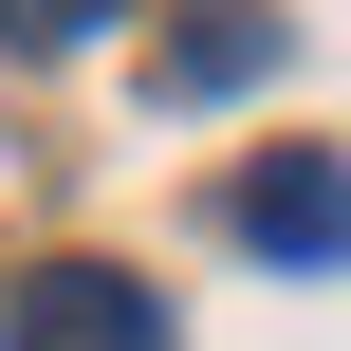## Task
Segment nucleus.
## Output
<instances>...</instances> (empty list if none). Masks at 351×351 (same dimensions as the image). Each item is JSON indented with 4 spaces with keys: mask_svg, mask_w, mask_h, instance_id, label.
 I'll list each match as a JSON object with an SVG mask.
<instances>
[{
    "mask_svg": "<svg viewBox=\"0 0 351 351\" xmlns=\"http://www.w3.org/2000/svg\"><path fill=\"white\" fill-rule=\"evenodd\" d=\"M0 351H167V296L130 259H37L0 278Z\"/></svg>",
    "mask_w": 351,
    "mask_h": 351,
    "instance_id": "1",
    "label": "nucleus"
},
{
    "mask_svg": "<svg viewBox=\"0 0 351 351\" xmlns=\"http://www.w3.org/2000/svg\"><path fill=\"white\" fill-rule=\"evenodd\" d=\"M222 241H241V259H315V278H333V259H351V167H333V148H259V167L222 185Z\"/></svg>",
    "mask_w": 351,
    "mask_h": 351,
    "instance_id": "2",
    "label": "nucleus"
},
{
    "mask_svg": "<svg viewBox=\"0 0 351 351\" xmlns=\"http://www.w3.org/2000/svg\"><path fill=\"white\" fill-rule=\"evenodd\" d=\"M278 74V0H185L167 37H148V93L167 111H204V93H259Z\"/></svg>",
    "mask_w": 351,
    "mask_h": 351,
    "instance_id": "3",
    "label": "nucleus"
},
{
    "mask_svg": "<svg viewBox=\"0 0 351 351\" xmlns=\"http://www.w3.org/2000/svg\"><path fill=\"white\" fill-rule=\"evenodd\" d=\"M130 0H0V56H74V37H111Z\"/></svg>",
    "mask_w": 351,
    "mask_h": 351,
    "instance_id": "4",
    "label": "nucleus"
}]
</instances>
